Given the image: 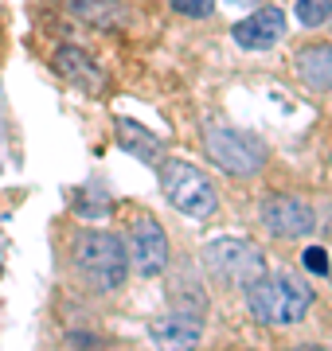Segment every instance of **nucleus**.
Wrapping results in <instances>:
<instances>
[{
  "label": "nucleus",
  "mask_w": 332,
  "mask_h": 351,
  "mask_svg": "<svg viewBox=\"0 0 332 351\" xmlns=\"http://www.w3.org/2000/svg\"><path fill=\"white\" fill-rule=\"evenodd\" d=\"M309 304H313L309 285L289 274H262L254 285H246V308H250L258 324H270V328L301 324Z\"/></svg>",
  "instance_id": "1"
},
{
  "label": "nucleus",
  "mask_w": 332,
  "mask_h": 351,
  "mask_svg": "<svg viewBox=\"0 0 332 351\" xmlns=\"http://www.w3.org/2000/svg\"><path fill=\"white\" fill-rule=\"evenodd\" d=\"M301 265H305L309 274H320V277H324V274H329V254L320 250V246H313V250L301 254Z\"/></svg>",
  "instance_id": "16"
},
{
  "label": "nucleus",
  "mask_w": 332,
  "mask_h": 351,
  "mask_svg": "<svg viewBox=\"0 0 332 351\" xmlns=\"http://www.w3.org/2000/svg\"><path fill=\"white\" fill-rule=\"evenodd\" d=\"M149 339H153L156 351H195L204 339V316L172 308L149 324Z\"/></svg>",
  "instance_id": "8"
},
{
  "label": "nucleus",
  "mask_w": 332,
  "mask_h": 351,
  "mask_svg": "<svg viewBox=\"0 0 332 351\" xmlns=\"http://www.w3.org/2000/svg\"><path fill=\"white\" fill-rule=\"evenodd\" d=\"M332 20V0H297V24L320 27Z\"/></svg>",
  "instance_id": "14"
},
{
  "label": "nucleus",
  "mask_w": 332,
  "mask_h": 351,
  "mask_svg": "<svg viewBox=\"0 0 332 351\" xmlns=\"http://www.w3.org/2000/svg\"><path fill=\"white\" fill-rule=\"evenodd\" d=\"M67 12H75L82 24L90 27H102V32H114V27H121V4L117 0H63Z\"/></svg>",
  "instance_id": "13"
},
{
  "label": "nucleus",
  "mask_w": 332,
  "mask_h": 351,
  "mask_svg": "<svg viewBox=\"0 0 332 351\" xmlns=\"http://www.w3.org/2000/svg\"><path fill=\"white\" fill-rule=\"evenodd\" d=\"M156 176H161V191H165V199L176 207V211L192 215V219H211L219 207V191L215 184L207 180L195 164L188 160H165L156 164Z\"/></svg>",
  "instance_id": "2"
},
{
  "label": "nucleus",
  "mask_w": 332,
  "mask_h": 351,
  "mask_svg": "<svg viewBox=\"0 0 332 351\" xmlns=\"http://www.w3.org/2000/svg\"><path fill=\"white\" fill-rule=\"evenodd\" d=\"M75 265L102 293H114L129 274V254L121 246V239L110 234V230H82L75 242Z\"/></svg>",
  "instance_id": "3"
},
{
  "label": "nucleus",
  "mask_w": 332,
  "mask_h": 351,
  "mask_svg": "<svg viewBox=\"0 0 332 351\" xmlns=\"http://www.w3.org/2000/svg\"><path fill=\"white\" fill-rule=\"evenodd\" d=\"M294 71L301 78V86L329 94L332 90V43H309V47H301L294 59Z\"/></svg>",
  "instance_id": "11"
},
{
  "label": "nucleus",
  "mask_w": 332,
  "mask_h": 351,
  "mask_svg": "<svg viewBox=\"0 0 332 351\" xmlns=\"http://www.w3.org/2000/svg\"><path fill=\"white\" fill-rule=\"evenodd\" d=\"M230 4H258V0H230Z\"/></svg>",
  "instance_id": "18"
},
{
  "label": "nucleus",
  "mask_w": 332,
  "mask_h": 351,
  "mask_svg": "<svg viewBox=\"0 0 332 351\" xmlns=\"http://www.w3.org/2000/svg\"><path fill=\"white\" fill-rule=\"evenodd\" d=\"M230 36L243 51H270L285 36V12L281 8H258V12H250L246 20L230 27Z\"/></svg>",
  "instance_id": "9"
},
{
  "label": "nucleus",
  "mask_w": 332,
  "mask_h": 351,
  "mask_svg": "<svg viewBox=\"0 0 332 351\" xmlns=\"http://www.w3.org/2000/svg\"><path fill=\"white\" fill-rule=\"evenodd\" d=\"M117 149H126L129 156H137L141 164H161L165 160V145L153 129L137 125V121H117Z\"/></svg>",
  "instance_id": "12"
},
{
  "label": "nucleus",
  "mask_w": 332,
  "mask_h": 351,
  "mask_svg": "<svg viewBox=\"0 0 332 351\" xmlns=\"http://www.w3.org/2000/svg\"><path fill=\"white\" fill-rule=\"evenodd\" d=\"M55 71L71 86L82 90V94H106V71L82 47H75V43H63V47L55 51Z\"/></svg>",
  "instance_id": "10"
},
{
  "label": "nucleus",
  "mask_w": 332,
  "mask_h": 351,
  "mask_svg": "<svg viewBox=\"0 0 332 351\" xmlns=\"http://www.w3.org/2000/svg\"><path fill=\"white\" fill-rule=\"evenodd\" d=\"M289 351H324V348H317V343H301V348H289Z\"/></svg>",
  "instance_id": "17"
},
{
  "label": "nucleus",
  "mask_w": 332,
  "mask_h": 351,
  "mask_svg": "<svg viewBox=\"0 0 332 351\" xmlns=\"http://www.w3.org/2000/svg\"><path fill=\"white\" fill-rule=\"evenodd\" d=\"M172 8H176L180 16H188V20H207V16L215 12L211 0H172Z\"/></svg>",
  "instance_id": "15"
},
{
  "label": "nucleus",
  "mask_w": 332,
  "mask_h": 351,
  "mask_svg": "<svg viewBox=\"0 0 332 351\" xmlns=\"http://www.w3.org/2000/svg\"><path fill=\"white\" fill-rule=\"evenodd\" d=\"M204 265L207 274L223 281V285H235V289H246L254 285L258 277L266 274V258L258 246L243 239H215L204 246Z\"/></svg>",
  "instance_id": "4"
},
{
  "label": "nucleus",
  "mask_w": 332,
  "mask_h": 351,
  "mask_svg": "<svg viewBox=\"0 0 332 351\" xmlns=\"http://www.w3.org/2000/svg\"><path fill=\"white\" fill-rule=\"evenodd\" d=\"M258 219L274 239H305L309 230L317 226V211L309 207L301 195H266L258 207Z\"/></svg>",
  "instance_id": "6"
},
{
  "label": "nucleus",
  "mask_w": 332,
  "mask_h": 351,
  "mask_svg": "<svg viewBox=\"0 0 332 351\" xmlns=\"http://www.w3.org/2000/svg\"><path fill=\"white\" fill-rule=\"evenodd\" d=\"M207 156L223 168L227 176H258L266 168V145L250 133H239V129L227 125H211L207 129Z\"/></svg>",
  "instance_id": "5"
},
{
  "label": "nucleus",
  "mask_w": 332,
  "mask_h": 351,
  "mask_svg": "<svg viewBox=\"0 0 332 351\" xmlns=\"http://www.w3.org/2000/svg\"><path fill=\"white\" fill-rule=\"evenodd\" d=\"M129 262L141 277H156L168 269V239L156 219H137L129 230Z\"/></svg>",
  "instance_id": "7"
}]
</instances>
